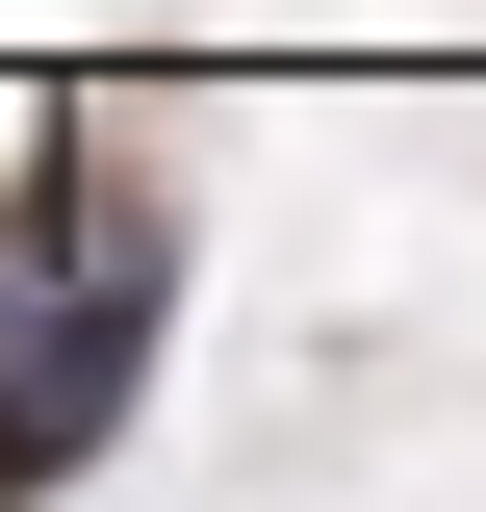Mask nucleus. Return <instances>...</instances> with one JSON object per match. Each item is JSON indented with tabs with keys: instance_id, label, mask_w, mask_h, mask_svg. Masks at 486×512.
<instances>
[{
	"instance_id": "f257e3e1",
	"label": "nucleus",
	"mask_w": 486,
	"mask_h": 512,
	"mask_svg": "<svg viewBox=\"0 0 486 512\" xmlns=\"http://www.w3.org/2000/svg\"><path fill=\"white\" fill-rule=\"evenodd\" d=\"M154 333H180V205L103 128H26V180H0V487H77L128 436Z\"/></svg>"
}]
</instances>
